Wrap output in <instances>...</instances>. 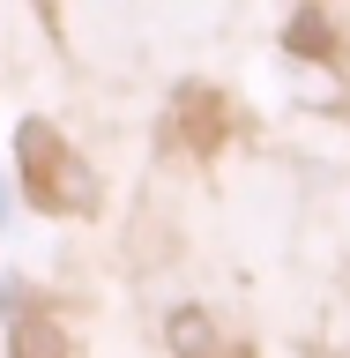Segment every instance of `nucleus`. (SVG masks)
I'll return each mask as SVG.
<instances>
[{
	"label": "nucleus",
	"instance_id": "obj_1",
	"mask_svg": "<svg viewBox=\"0 0 350 358\" xmlns=\"http://www.w3.org/2000/svg\"><path fill=\"white\" fill-rule=\"evenodd\" d=\"M15 150H22V194L38 201V209H82V201H89L75 150H67L60 134L45 127V120H30V127H22Z\"/></svg>",
	"mask_w": 350,
	"mask_h": 358
},
{
	"label": "nucleus",
	"instance_id": "obj_2",
	"mask_svg": "<svg viewBox=\"0 0 350 358\" xmlns=\"http://www.w3.org/2000/svg\"><path fill=\"white\" fill-rule=\"evenodd\" d=\"M164 336H172L179 358H209V351H217V329H209V313H201V306H179L172 321H164Z\"/></svg>",
	"mask_w": 350,
	"mask_h": 358
}]
</instances>
